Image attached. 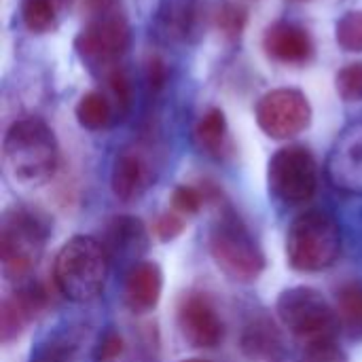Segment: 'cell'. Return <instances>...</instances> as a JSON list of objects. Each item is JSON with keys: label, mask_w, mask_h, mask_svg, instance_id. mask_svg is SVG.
Masks as SVG:
<instances>
[{"label": "cell", "mask_w": 362, "mask_h": 362, "mask_svg": "<svg viewBox=\"0 0 362 362\" xmlns=\"http://www.w3.org/2000/svg\"><path fill=\"white\" fill-rule=\"evenodd\" d=\"M2 161L15 182L25 187L47 185L59 163L53 129L38 117L17 119L4 134Z\"/></svg>", "instance_id": "obj_1"}, {"label": "cell", "mask_w": 362, "mask_h": 362, "mask_svg": "<svg viewBox=\"0 0 362 362\" xmlns=\"http://www.w3.org/2000/svg\"><path fill=\"white\" fill-rule=\"evenodd\" d=\"M108 269L110 257L104 244L91 235H74L55 255L53 282L68 301L89 303L102 295Z\"/></svg>", "instance_id": "obj_2"}, {"label": "cell", "mask_w": 362, "mask_h": 362, "mask_svg": "<svg viewBox=\"0 0 362 362\" xmlns=\"http://www.w3.org/2000/svg\"><path fill=\"white\" fill-rule=\"evenodd\" d=\"M51 235V221L36 208H8L0 221V265L2 276L11 282L32 278L45 255Z\"/></svg>", "instance_id": "obj_3"}, {"label": "cell", "mask_w": 362, "mask_h": 362, "mask_svg": "<svg viewBox=\"0 0 362 362\" xmlns=\"http://www.w3.org/2000/svg\"><path fill=\"white\" fill-rule=\"evenodd\" d=\"M208 246L216 267L238 284H252L265 272V255L259 242L229 206L218 210Z\"/></svg>", "instance_id": "obj_4"}, {"label": "cell", "mask_w": 362, "mask_h": 362, "mask_svg": "<svg viewBox=\"0 0 362 362\" xmlns=\"http://www.w3.org/2000/svg\"><path fill=\"white\" fill-rule=\"evenodd\" d=\"M341 255L339 223L322 210H305L293 218L286 233L288 265L303 274H318L337 263Z\"/></svg>", "instance_id": "obj_5"}, {"label": "cell", "mask_w": 362, "mask_h": 362, "mask_svg": "<svg viewBox=\"0 0 362 362\" xmlns=\"http://www.w3.org/2000/svg\"><path fill=\"white\" fill-rule=\"evenodd\" d=\"M282 327L303 344L331 341L341 333L337 308L312 286L286 288L276 303Z\"/></svg>", "instance_id": "obj_6"}, {"label": "cell", "mask_w": 362, "mask_h": 362, "mask_svg": "<svg viewBox=\"0 0 362 362\" xmlns=\"http://www.w3.org/2000/svg\"><path fill=\"white\" fill-rule=\"evenodd\" d=\"M267 187L288 206L310 202L318 189V161L312 151L301 144L278 148L267 163Z\"/></svg>", "instance_id": "obj_7"}, {"label": "cell", "mask_w": 362, "mask_h": 362, "mask_svg": "<svg viewBox=\"0 0 362 362\" xmlns=\"http://www.w3.org/2000/svg\"><path fill=\"white\" fill-rule=\"evenodd\" d=\"M132 30L121 8L91 15L74 38L78 57L91 66L115 68L129 49Z\"/></svg>", "instance_id": "obj_8"}, {"label": "cell", "mask_w": 362, "mask_h": 362, "mask_svg": "<svg viewBox=\"0 0 362 362\" xmlns=\"http://www.w3.org/2000/svg\"><path fill=\"white\" fill-rule=\"evenodd\" d=\"M257 123L272 140H291L312 125V104L303 91L280 87L267 91L255 110Z\"/></svg>", "instance_id": "obj_9"}, {"label": "cell", "mask_w": 362, "mask_h": 362, "mask_svg": "<svg viewBox=\"0 0 362 362\" xmlns=\"http://www.w3.org/2000/svg\"><path fill=\"white\" fill-rule=\"evenodd\" d=\"M176 322L191 348L214 350L225 339V322L206 293H185L176 310Z\"/></svg>", "instance_id": "obj_10"}, {"label": "cell", "mask_w": 362, "mask_h": 362, "mask_svg": "<svg viewBox=\"0 0 362 362\" xmlns=\"http://www.w3.org/2000/svg\"><path fill=\"white\" fill-rule=\"evenodd\" d=\"M206 0H159L153 30L159 40L172 45H191L204 36Z\"/></svg>", "instance_id": "obj_11"}, {"label": "cell", "mask_w": 362, "mask_h": 362, "mask_svg": "<svg viewBox=\"0 0 362 362\" xmlns=\"http://www.w3.org/2000/svg\"><path fill=\"white\" fill-rule=\"evenodd\" d=\"M329 182L348 195H362V123L348 125L327 159Z\"/></svg>", "instance_id": "obj_12"}, {"label": "cell", "mask_w": 362, "mask_h": 362, "mask_svg": "<svg viewBox=\"0 0 362 362\" xmlns=\"http://www.w3.org/2000/svg\"><path fill=\"white\" fill-rule=\"evenodd\" d=\"M263 49L278 64H308L314 57L310 32L293 21H276L263 34Z\"/></svg>", "instance_id": "obj_13"}, {"label": "cell", "mask_w": 362, "mask_h": 362, "mask_svg": "<svg viewBox=\"0 0 362 362\" xmlns=\"http://www.w3.org/2000/svg\"><path fill=\"white\" fill-rule=\"evenodd\" d=\"M151 161L136 148H125L115 157L110 172V187L117 199L132 204L144 195L153 182Z\"/></svg>", "instance_id": "obj_14"}, {"label": "cell", "mask_w": 362, "mask_h": 362, "mask_svg": "<svg viewBox=\"0 0 362 362\" xmlns=\"http://www.w3.org/2000/svg\"><path fill=\"white\" fill-rule=\"evenodd\" d=\"M110 261L121 259V261H134L138 263L140 257L148 250L151 238L146 231V225L132 214H119L110 218L104 231L102 240Z\"/></svg>", "instance_id": "obj_15"}, {"label": "cell", "mask_w": 362, "mask_h": 362, "mask_svg": "<svg viewBox=\"0 0 362 362\" xmlns=\"http://www.w3.org/2000/svg\"><path fill=\"white\" fill-rule=\"evenodd\" d=\"M163 293V272L155 261L134 263L123 282V301L134 314H148L157 308Z\"/></svg>", "instance_id": "obj_16"}, {"label": "cell", "mask_w": 362, "mask_h": 362, "mask_svg": "<svg viewBox=\"0 0 362 362\" xmlns=\"http://www.w3.org/2000/svg\"><path fill=\"white\" fill-rule=\"evenodd\" d=\"M240 348L250 362H280L284 358L282 331L267 314H255L244 325Z\"/></svg>", "instance_id": "obj_17"}, {"label": "cell", "mask_w": 362, "mask_h": 362, "mask_svg": "<svg viewBox=\"0 0 362 362\" xmlns=\"http://www.w3.org/2000/svg\"><path fill=\"white\" fill-rule=\"evenodd\" d=\"M193 138L202 153L212 159H223L229 148V125L225 112L221 108L206 110L193 129Z\"/></svg>", "instance_id": "obj_18"}, {"label": "cell", "mask_w": 362, "mask_h": 362, "mask_svg": "<svg viewBox=\"0 0 362 362\" xmlns=\"http://www.w3.org/2000/svg\"><path fill=\"white\" fill-rule=\"evenodd\" d=\"M337 314L341 320V331L352 339H362V284L348 282L337 291Z\"/></svg>", "instance_id": "obj_19"}, {"label": "cell", "mask_w": 362, "mask_h": 362, "mask_svg": "<svg viewBox=\"0 0 362 362\" xmlns=\"http://www.w3.org/2000/svg\"><path fill=\"white\" fill-rule=\"evenodd\" d=\"M76 121L89 132L106 129L112 121V104L102 91H87L74 108Z\"/></svg>", "instance_id": "obj_20"}, {"label": "cell", "mask_w": 362, "mask_h": 362, "mask_svg": "<svg viewBox=\"0 0 362 362\" xmlns=\"http://www.w3.org/2000/svg\"><path fill=\"white\" fill-rule=\"evenodd\" d=\"M81 352V337L74 331H66L49 337L32 356V362H76Z\"/></svg>", "instance_id": "obj_21"}, {"label": "cell", "mask_w": 362, "mask_h": 362, "mask_svg": "<svg viewBox=\"0 0 362 362\" xmlns=\"http://www.w3.org/2000/svg\"><path fill=\"white\" fill-rule=\"evenodd\" d=\"M57 6L55 0H23L21 21L32 34H47L57 25Z\"/></svg>", "instance_id": "obj_22"}, {"label": "cell", "mask_w": 362, "mask_h": 362, "mask_svg": "<svg viewBox=\"0 0 362 362\" xmlns=\"http://www.w3.org/2000/svg\"><path fill=\"white\" fill-rule=\"evenodd\" d=\"M335 40L348 53H362V11H350L337 21Z\"/></svg>", "instance_id": "obj_23"}, {"label": "cell", "mask_w": 362, "mask_h": 362, "mask_svg": "<svg viewBox=\"0 0 362 362\" xmlns=\"http://www.w3.org/2000/svg\"><path fill=\"white\" fill-rule=\"evenodd\" d=\"M28 325H30V320L15 305V301L6 295L0 303V341L11 344V341L19 339Z\"/></svg>", "instance_id": "obj_24"}, {"label": "cell", "mask_w": 362, "mask_h": 362, "mask_svg": "<svg viewBox=\"0 0 362 362\" xmlns=\"http://www.w3.org/2000/svg\"><path fill=\"white\" fill-rule=\"evenodd\" d=\"M335 87L344 102H362V62L344 66L335 76Z\"/></svg>", "instance_id": "obj_25"}, {"label": "cell", "mask_w": 362, "mask_h": 362, "mask_svg": "<svg viewBox=\"0 0 362 362\" xmlns=\"http://www.w3.org/2000/svg\"><path fill=\"white\" fill-rule=\"evenodd\" d=\"M246 21H248V15H246V8L240 6V4H233V2H227L218 8L216 13V28L223 32L225 38H240L244 28H246Z\"/></svg>", "instance_id": "obj_26"}, {"label": "cell", "mask_w": 362, "mask_h": 362, "mask_svg": "<svg viewBox=\"0 0 362 362\" xmlns=\"http://www.w3.org/2000/svg\"><path fill=\"white\" fill-rule=\"evenodd\" d=\"M208 202L204 189L191 185H178L172 193V210L182 216H195Z\"/></svg>", "instance_id": "obj_27"}, {"label": "cell", "mask_w": 362, "mask_h": 362, "mask_svg": "<svg viewBox=\"0 0 362 362\" xmlns=\"http://www.w3.org/2000/svg\"><path fill=\"white\" fill-rule=\"evenodd\" d=\"M106 83H108V89L112 93V100H115V106L121 115H125L132 106V81L127 76V72L121 68V66H115L108 70L106 74Z\"/></svg>", "instance_id": "obj_28"}, {"label": "cell", "mask_w": 362, "mask_h": 362, "mask_svg": "<svg viewBox=\"0 0 362 362\" xmlns=\"http://www.w3.org/2000/svg\"><path fill=\"white\" fill-rule=\"evenodd\" d=\"M297 362H350L348 354L337 346V339L303 344Z\"/></svg>", "instance_id": "obj_29"}, {"label": "cell", "mask_w": 362, "mask_h": 362, "mask_svg": "<svg viewBox=\"0 0 362 362\" xmlns=\"http://www.w3.org/2000/svg\"><path fill=\"white\" fill-rule=\"evenodd\" d=\"M153 227H155V233L161 242H172V240L180 238L182 231L187 229V216H182L174 210H168L155 221Z\"/></svg>", "instance_id": "obj_30"}, {"label": "cell", "mask_w": 362, "mask_h": 362, "mask_svg": "<svg viewBox=\"0 0 362 362\" xmlns=\"http://www.w3.org/2000/svg\"><path fill=\"white\" fill-rule=\"evenodd\" d=\"M125 341L117 331H108L95 346V354L93 361L95 362H117L123 354Z\"/></svg>", "instance_id": "obj_31"}, {"label": "cell", "mask_w": 362, "mask_h": 362, "mask_svg": "<svg viewBox=\"0 0 362 362\" xmlns=\"http://www.w3.org/2000/svg\"><path fill=\"white\" fill-rule=\"evenodd\" d=\"M168 83V66L161 55H151L146 59V85L153 93H159Z\"/></svg>", "instance_id": "obj_32"}, {"label": "cell", "mask_w": 362, "mask_h": 362, "mask_svg": "<svg viewBox=\"0 0 362 362\" xmlns=\"http://www.w3.org/2000/svg\"><path fill=\"white\" fill-rule=\"evenodd\" d=\"M119 8V0H85L83 2V11L87 17L91 15H100V13H108Z\"/></svg>", "instance_id": "obj_33"}, {"label": "cell", "mask_w": 362, "mask_h": 362, "mask_svg": "<svg viewBox=\"0 0 362 362\" xmlns=\"http://www.w3.org/2000/svg\"><path fill=\"white\" fill-rule=\"evenodd\" d=\"M180 362H208V361H204V358H187V361H180Z\"/></svg>", "instance_id": "obj_34"}, {"label": "cell", "mask_w": 362, "mask_h": 362, "mask_svg": "<svg viewBox=\"0 0 362 362\" xmlns=\"http://www.w3.org/2000/svg\"><path fill=\"white\" fill-rule=\"evenodd\" d=\"M55 2H57V4H59V6H64V4H70V2H72V0H55Z\"/></svg>", "instance_id": "obj_35"}, {"label": "cell", "mask_w": 362, "mask_h": 362, "mask_svg": "<svg viewBox=\"0 0 362 362\" xmlns=\"http://www.w3.org/2000/svg\"><path fill=\"white\" fill-rule=\"evenodd\" d=\"M295 2H305V0H295Z\"/></svg>", "instance_id": "obj_36"}]
</instances>
